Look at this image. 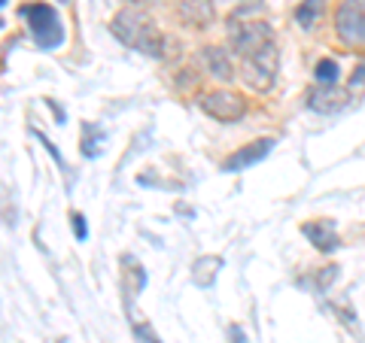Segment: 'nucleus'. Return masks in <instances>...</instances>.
<instances>
[{"mask_svg": "<svg viewBox=\"0 0 365 343\" xmlns=\"http://www.w3.org/2000/svg\"><path fill=\"white\" fill-rule=\"evenodd\" d=\"M6 4H9V0H0V6H6Z\"/></svg>", "mask_w": 365, "mask_h": 343, "instance_id": "22", "label": "nucleus"}, {"mask_svg": "<svg viewBox=\"0 0 365 343\" xmlns=\"http://www.w3.org/2000/svg\"><path fill=\"white\" fill-rule=\"evenodd\" d=\"M335 33L344 46H365V0H338Z\"/></svg>", "mask_w": 365, "mask_h": 343, "instance_id": "5", "label": "nucleus"}, {"mask_svg": "<svg viewBox=\"0 0 365 343\" xmlns=\"http://www.w3.org/2000/svg\"><path fill=\"white\" fill-rule=\"evenodd\" d=\"M365 88V64H359L356 70H353V79H350V95H359Z\"/></svg>", "mask_w": 365, "mask_h": 343, "instance_id": "17", "label": "nucleus"}, {"mask_svg": "<svg viewBox=\"0 0 365 343\" xmlns=\"http://www.w3.org/2000/svg\"><path fill=\"white\" fill-rule=\"evenodd\" d=\"M104 143H107V131L101 128V125H95V122H86L83 125V155L86 158H98L101 149H104Z\"/></svg>", "mask_w": 365, "mask_h": 343, "instance_id": "12", "label": "nucleus"}, {"mask_svg": "<svg viewBox=\"0 0 365 343\" xmlns=\"http://www.w3.org/2000/svg\"><path fill=\"white\" fill-rule=\"evenodd\" d=\"M37 140H40V143H43V146H46V149H49V155H52V158H55V164H58V167H61V170H67V164H64V158H61V155H58V149H55V146H52V143H49V140H46V137H43V134H37Z\"/></svg>", "mask_w": 365, "mask_h": 343, "instance_id": "18", "label": "nucleus"}, {"mask_svg": "<svg viewBox=\"0 0 365 343\" xmlns=\"http://www.w3.org/2000/svg\"><path fill=\"white\" fill-rule=\"evenodd\" d=\"M302 234L311 240V246L319 249V253H335V249H341V237H338V231H335V225L326 222V219L304 222V225H302Z\"/></svg>", "mask_w": 365, "mask_h": 343, "instance_id": "9", "label": "nucleus"}, {"mask_svg": "<svg viewBox=\"0 0 365 343\" xmlns=\"http://www.w3.org/2000/svg\"><path fill=\"white\" fill-rule=\"evenodd\" d=\"M228 40H232V49L241 55V58H250L262 49L274 46V31L268 21H235L228 19Z\"/></svg>", "mask_w": 365, "mask_h": 343, "instance_id": "3", "label": "nucleus"}, {"mask_svg": "<svg viewBox=\"0 0 365 343\" xmlns=\"http://www.w3.org/2000/svg\"><path fill=\"white\" fill-rule=\"evenodd\" d=\"M201 61L207 67V73L213 79H220V83H232L235 79V64H232V55L220 46H207V49H201Z\"/></svg>", "mask_w": 365, "mask_h": 343, "instance_id": "10", "label": "nucleus"}, {"mask_svg": "<svg viewBox=\"0 0 365 343\" xmlns=\"http://www.w3.org/2000/svg\"><path fill=\"white\" fill-rule=\"evenodd\" d=\"M350 91H341L338 85H314L307 91V107L314 112H323V116H332V112H341L347 107Z\"/></svg>", "mask_w": 365, "mask_h": 343, "instance_id": "8", "label": "nucleus"}, {"mask_svg": "<svg viewBox=\"0 0 365 343\" xmlns=\"http://www.w3.org/2000/svg\"><path fill=\"white\" fill-rule=\"evenodd\" d=\"M274 146H277V140H274V137H262V140H256V143H247V146H241L237 152H232V155L225 158L222 170H225V174H241V170L253 167V164H259V162H265Z\"/></svg>", "mask_w": 365, "mask_h": 343, "instance_id": "7", "label": "nucleus"}, {"mask_svg": "<svg viewBox=\"0 0 365 343\" xmlns=\"http://www.w3.org/2000/svg\"><path fill=\"white\" fill-rule=\"evenodd\" d=\"M19 16L28 21L31 28V37L34 43H37V49L43 52H52L58 49V46L64 43V21L58 16V9H55L52 4H28L19 9Z\"/></svg>", "mask_w": 365, "mask_h": 343, "instance_id": "2", "label": "nucleus"}, {"mask_svg": "<svg viewBox=\"0 0 365 343\" xmlns=\"http://www.w3.org/2000/svg\"><path fill=\"white\" fill-rule=\"evenodd\" d=\"M277 67H280V52H277V43L262 49L250 58H241V73H244V83L253 88V91H271L274 83H277Z\"/></svg>", "mask_w": 365, "mask_h": 343, "instance_id": "4", "label": "nucleus"}, {"mask_svg": "<svg viewBox=\"0 0 365 343\" xmlns=\"http://www.w3.org/2000/svg\"><path fill=\"white\" fill-rule=\"evenodd\" d=\"M71 225H73V237L79 240V243H86L88 240V225L83 219V213H71Z\"/></svg>", "mask_w": 365, "mask_h": 343, "instance_id": "16", "label": "nucleus"}, {"mask_svg": "<svg viewBox=\"0 0 365 343\" xmlns=\"http://www.w3.org/2000/svg\"><path fill=\"white\" fill-rule=\"evenodd\" d=\"M323 9H326V0H302L299 9H295V21H299V28H304V31L317 28Z\"/></svg>", "mask_w": 365, "mask_h": 343, "instance_id": "14", "label": "nucleus"}, {"mask_svg": "<svg viewBox=\"0 0 365 343\" xmlns=\"http://www.w3.org/2000/svg\"><path fill=\"white\" fill-rule=\"evenodd\" d=\"M110 31L119 43H125L128 49H137L150 58H162L165 55V33L155 28V21L143 13H134V9H122V13L113 16Z\"/></svg>", "mask_w": 365, "mask_h": 343, "instance_id": "1", "label": "nucleus"}, {"mask_svg": "<svg viewBox=\"0 0 365 343\" xmlns=\"http://www.w3.org/2000/svg\"><path fill=\"white\" fill-rule=\"evenodd\" d=\"M232 343H247V334L241 325H232Z\"/></svg>", "mask_w": 365, "mask_h": 343, "instance_id": "20", "label": "nucleus"}, {"mask_svg": "<svg viewBox=\"0 0 365 343\" xmlns=\"http://www.w3.org/2000/svg\"><path fill=\"white\" fill-rule=\"evenodd\" d=\"M314 76H317V85H338V61L335 58H319L314 67Z\"/></svg>", "mask_w": 365, "mask_h": 343, "instance_id": "15", "label": "nucleus"}, {"mask_svg": "<svg viewBox=\"0 0 365 343\" xmlns=\"http://www.w3.org/2000/svg\"><path fill=\"white\" fill-rule=\"evenodd\" d=\"M134 4H150V0H134Z\"/></svg>", "mask_w": 365, "mask_h": 343, "instance_id": "21", "label": "nucleus"}, {"mask_svg": "<svg viewBox=\"0 0 365 343\" xmlns=\"http://www.w3.org/2000/svg\"><path fill=\"white\" fill-rule=\"evenodd\" d=\"M220 268H222V258L220 255L198 258L195 268H192V280H195V285H201V289H207V285H213L216 270H220Z\"/></svg>", "mask_w": 365, "mask_h": 343, "instance_id": "13", "label": "nucleus"}, {"mask_svg": "<svg viewBox=\"0 0 365 343\" xmlns=\"http://www.w3.org/2000/svg\"><path fill=\"white\" fill-rule=\"evenodd\" d=\"M134 331H137V334H140L146 343H162V340H158V337H155V334H153V331L146 328V325H134Z\"/></svg>", "mask_w": 365, "mask_h": 343, "instance_id": "19", "label": "nucleus"}, {"mask_svg": "<svg viewBox=\"0 0 365 343\" xmlns=\"http://www.w3.org/2000/svg\"><path fill=\"white\" fill-rule=\"evenodd\" d=\"M198 107H201V112H207L210 119L225 122V125L247 116V100H244V95H237V91H222V88L207 91V95H201Z\"/></svg>", "mask_w": 365, "mask_h": 343, "instance_id": "6", "label": "nucleus"}, {"mask_svg": "<svg viewBox=\"0 0 365 343\" xmlns=\"http://www.w3.org/2000/svg\"><path fill=\"white\" fill-rule=\"evenodd\" d=\"M180 16L192 28H204L213 19V4L210 0H180Z\"/></svg>", "mask_w": 365, "mask_h": 343, "instance_id": "11", "label": "nucleus"}]
</instances>
